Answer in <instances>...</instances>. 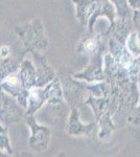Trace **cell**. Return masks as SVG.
Here are the masks:
<instances>
[{
	"label": "cell",
	"instance_id": "obj_1",
	"mask_svg": "<svg viewBox=\"0 0 140 157\" xmlns=\"http://www.w3.org/2000/svg\"><path fill=\"white\" fill-rule=\"evenodd\" d=\"M64 98L62 82L60 78H55L49 84L43 87H34L29 90L27 107L25 109V114H35L40 110L44 104L51 106H61Z\"/></svg>",
	"mask_w": 140,
	"mask_h": 157
},
{
	"label": "cell",
	"instance_id": "obj_2",
	"mask_svg": "<svg viewBox=\"0 0 140 157\" xmlns=\"http://www.w3.org/2000/svg\"><path fill=\"white\" fill-rule=\"evenodd\" d=\"M15 32L20 38L24 48L29 52H44L49 46L44 25L40 18H35L28 23L18 25L15 27Z\"/></svg>",
	"mask_w": 140,
	"mask_h": 157
},
{
	"label": "cell",
	"instance_id": "obj_3",
	"mask_svg": "<svg viewBox=\"0 0 140 157\" xmlns=\"http://www.w3.org/2000/svg\"><path fill=\"white\" fill-rule=\"evenodd\" d=\"M109 52L113 56L119 64L129 71L130 77L135 80H139L140 77V61L139 58L134 57L127 48L126 44L118 42L110 38L108 40Z\"/></svg>",
	"mask_w": 140,
	"mask_h": 157
},
{
	"label": "cell",
	"instance_id": "obj_4",
	"mask_svg": "<svg viewBox=\"0 0 140 157\" xmlns=\"http://www.w3.org/2000/svg\"><path fill=\"white\" fill-rule=\"evenodd\" d=\"M24 120L30 129V137L28 139L29 148L36 153H42L47 150L51 137V130L37 121L35 114H25Z\"/></svg>",
	"mask_w": 140,
	"mask_h": 157
},
{
	"label": "cell",
	"instance_id": "obj_5",
	"mask_svg": "<svg viewBox=\"0 0 140 157\" xmlns=\"http://www.w3.org/2000/svg\"><path fill=\"white\" fill-rule=\"evenodd\" d=\"M101 48L97 54L90 57V63L83 71L73 73L72 77L78 81H83L86 83H95L105 81L104 73V55Z\"/></svg>",
	"mask_w": 140,
	"mask_h": 157
},
{
	"label": "cell",
	"instance_id": "obj_6",
	"mask_svg": "<svg viewBox=\"0 0 140 157\" xmlns=\"http://www.w3.org/2000/svg\"><path fill=\"white\" fill-rule=\"evenodd\" d=\"M1 88L3 92H6L14 98H16L17 102L23 108L26 109L29 90L26 89L23 86L19 71L11 73L6 78H4L1 81Z\"/></svg>",
	"mask_w": 140,
	"mask_h": 157
},
{
	"label": "cell",
	"instance_id": "obj_7",
	"mask_svg": "<svg viewBox=\"0 0 140 157\" xmlns=\"http://www.w3.org/2000/svg\"><path fill=\"white\" fill-rule=\"evenodd\" d=\"M16 98L3 92L1 95V124H16L25 116V111Z\"/></svg>",
	"mask_w": 140,
	"mask_h": 157
},
{
	"label": "cell",
	"instance_id": "obj_8",
	"mask_svg": "<svg viewBox=\"0 0 140 157\" xmlns=\"http://www.w3.org/2000/svg\"><path fill=\"white\" fill-rule=\"evenodd\" d=\"M73 77H66L62 78V87L64 92V98L71 107H76L78 103H81V100L84 98V92L88 91L87 83L78 82ZM78 108V107H76Z\"/></svg>",
	"mask_w": 140,
	"mask_h": 157
},
{
	"label": "cell",
	"instance_id": "obj_9",
	"mask_svg": "<svg viewBox=\"0 0 140 157\" xmlns=\"http://www.w3.org/2000/svg\"><path fill=\"white\" fill-rule=\"evenodd\" d=\"M29 54L32 55L37 70V87L49 84L57 78V75L53 68L48 64L46 57L40 54V52H29Z\"/></svg>",
	"mask_w": 140,
	"mask_h": 157
},
{
	"label": "cell",
	"instance_id": "obj_10",
	"mask_svg": "<svg viewBox=\"0 0 140 157\" xmlns=\"http://www.w3.org/2000/svg\"><path fill=\"white\" fill-rule=\"evenodd\" d=\"M97 123L83 124L80 117V111L76 107H72L67 123V134L71 136H90Z\"/></svg>",
	"mask_w": 140,
	"mask_h": 157
},
{
	"label": "cell",
	"instance_id": "obj_11",
	"mask_svg": "<svg viewBox=\"0 0 140 157\" xmlns=\"http://www.w3.org/2000/svg\"><path fill=\"white\" fill-rule=\"evenodd\" d=\"M104 38V35L99 32L88 33V36L84 37L76 46V52L78 54L86 55L88 57L97 54L103 48L101 46V40Z\"/></svg>",
	"mask_w": 140,
	"mask_h": 157
},
{
	"label": "cell",
	"instance_id": "obj_12",
	"mask_svg": "<svg viewBox=\"0 0 140 157\" xmlns=\"http://www.w3.org/2000/svg\"><path fill=\"white\" fill-rule=\"evenodd\" d=\"M75 6V18L82 27H87L89 20L93 16L98 0H72Z\"/></svg>",
	"mask_w": 140,
	"mask_h": 157
},
{
	"label": "cell",
	"instance_id": "obj_13",
	"mask_svg": "<svg viewBox=\"0 0 140 157\" xmlns=\"http://www.w3.org/2000/svg\"><path fill=\"white\" fill-rule=\"evenodd\" d=\"M134 27L132 19H118L115 20L113 24L109 27V30L107 33V36L117 40L118 42L126 44L127 38L130 35V33L133 32L132 29Z\"/></svg>",
	"mask_w": 140,
	"mask_h": 157
},
{
	"label": "cell",
	"instance_id": "obj_14",
	"mask_svg": "<svg viewBox=\"0 0 140 157\" xmlns=\"http://www.w3.org/2000/svg\"><path fill=\"white\" fill-rule=\"evenodd\" d=\"M18 71H19L23 86L26 89L30 90L32 88L37 87V70H36L34 61L24 58Z\"/></svg>",
	"mask_w": 140,
	"mask_h": 157
},
{
	"label": "cell",
	"instance_id": "obj_15",
	"mask_svg": "<svg viewBox=\"0 0 140 157\" xmlns=\"http://www.w3.org/2000/svg\"><path fill=\"white\" fill-rule=\"evenodd\" d=\"M115 7L118 19H132L133 10L131 9L128 0H110Z\"/></svg>",
	"mask_w": 140,
	"mask_h": 157
},
{
	"label": "cell",
	"instance_id": "obj_16",
	"mask_svg": "<svg viewBox=\"0 0 140 157\" xmlns=\"http://www.w3.org/2000/svg\"><path fill=\"white\" fill-rule=\"evenodd\" d=\"M127 48L134 57L140 58V35L137 30L130 33L126 41Z\"/></svg>",
	"mask_w": 140,
	"mask_h": 157
},
{
	"label": "cell",
	"instance_id": "obj_17",
	"mask_svg": "<svg viewBox=\"0 0 140 157\" xmlns=\"http://www.w3.org/2000/svg\"><path fill=\"white\" fill-rule=\"evenodd\" d=\"M0 151L1 155H13L14 151L11 146L9 134H7V126L1 124L0 125Z\"/></svg>",
	"mask_w": 140,
	"mask_h": 157
},
{
	"label": "cell",
	"instance_id": "obj_18",
	"mask_svg": "<svg viewBox=\"0 0 140 157\" xmlns=\"http://www.w3.org/2000/svg\"><path fill=\"white\" fill-rule=\"evenodd\" d=\"M128 121L134 124V125H140V101L138 103V106L128 116Z\"/></svg>",
	"mask_w": 140,
	"mask_h": 157
},
{
	"label": "cell",
	"instance_id": "obj_19",
	"mask_svg": "<svg viewBox=\"0 0 140 157\" xmlns=\"http://www.w3.org/2000/svg\"><path fill=\"white\" fill-rule=\"evenodd\" d=\"M134 27L140 35V11H133V17H132Z\"/></svg>",
	"mask_w": 140,
	"mask_h": 157
},
{
	"label": "cell",
	"instance_id": "obj_20",
	"mask_svg": "<svg viewBox=\"0 0 140 157\" xmlns=\"http://www.w3.org/2000/svg\"><path fill=\"white\" fill-rule=\"evenodd\" d=\"M11 56V48L7 45H2L1 46V60L6 59L7 57Z\"/></svg>",
	"mask_w": 140,
	"mask_h": 157
},
{
	"label": "cell",
	"instance_id": "obj_21",
	"mask_svg": "<svg viewBox=\"0 0 140 157\" xmlns=\"http://www.w3.org/2000/svg\"><path fill=\"white\" fill-rule=\"evenodd\" d=\"M128 1L133 11H140V0H128Z\"/></svg>",
	"mask_w": 140,
	"mask_h": 157
},
{
	"label": "cell",
	"instance_id": "obj_22",
	"mask_svg": "<svg viewBox=\"0 0 140 157\" xmlns=\"http://www.w3.org/2000/svg\"><path fill=\"white\" fill-rule=\"evenodd\" d=\"M139 90H140V81H139Z\"/></svg>",
	"mask_w": 140,
	"mask_h": 157
},
{
	"label": "cell",
	"instance_id": "obj_23",
	"mask_svg": "<svg viewBox=\"0 0 140 157\" xmlns=\"http://www.w3.org/2000/svg\"><path fill=\"white\" fill-rule=\"evenodd\" d=\"M139 81H140V77H139Z\"/></svg>",
	"mask_w": 140,
	"mask_h": 157
},
{
	"label": "cell",
	"instance_id": "obj_24",
	"mask_svg": "<svg viewBox=\"0 0 140 157\" xmlns=\"http://www.w3.org/2000/svg\"><path fill=\"white\" fill-rule=\"evenodd\" d=\"M139 61H140V58H139Z\"/></svg>",
	"mask_w": 140,
	"mask_h": 157
}]
</instances>
